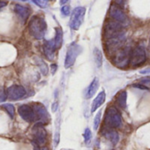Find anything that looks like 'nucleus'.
<instances>
[{"mask_svg": "<svg viewBox=\"0 0 150 150\" xmlns=\"http://www.w3.org/2000/svg\"><path fill=\"white\" fill-rule=\"evenodd\" d=\"M28 30L30 35L37 40H42L47 30V24L43 18L35 16L31 19L28 24Z\"/></svg>", "mask_w": 150, "mask_h": 150, "instance_id": "obj_1", "label": "nucleus"}, {"mask_svg": "<svg viewBox=\"0 0 150 150\" xmlns=\"http://www.w3.org/2000/svg\"><path fill=\"white\" fill-rule=\"evenodd\" d=\"M123 120L121 113L118 111V110L114 106H110L106 112L104 117V125L108 128H120L122 126Z\"/></svg>", "mask_w": 150, "mask_h": 150, "instance_id": "obj_2", "label": "nucleus"}, {"mask_svg": "<svg viewBox=\"0 0 150 150\" xmlns=\"http://www.w3.org/2000/svg\"><path fill=\"white\" fill-rule=\"evenodd\" d=\"M132 50L131 47H124L118 50L113 57L114 65L120 69L126 68L131 62Z\"/></svg>", "mask_w": 150, "mask_h": 150, "instance_id": "obj_3", "label": "nucleus"}, {"mask_svg": "<svg viewBox=\"0 0 150 150\" xmlns=\"http://www.w3.org/2000/svg\"><path fill=\"white\" fill-rule=\"evenodd\" d=\"M81 51H82V48L81 47V45H79L76 42H71L69 45L66 51V56L64 59V68L68 69L71 67Z\"/></svg>", "mask_w": 150, "mask_h": 150, "instance_id": "obj_4", "label": "nucleus"}, {"mask_svg": "<svg viewBox=\"0 0 150 150\" xmlns=\"http://www.w3.org/2000/svg\"><path fill=\"white\" fill-rule=\"evenodd\" d=\"M124 28H125V25H123L117 21H115L113 20L109 21L105 25V33L104 34H105L106 39L109 40V39L125 35Z\"/></svg>", "mask_w": 150, "mask_h": 150, "instance_id": "obj_5", "label": "nucleus"}, {"mask_svg": "<svg viewBox=\"0 0 150 150\" xmlns=\"http://www.w3.org/2000/svg\"><path fill=\"white\" fill-rule=\"evenodd\" d=\"M86 14V8L83 6H78L71 12L69 26L72 30H78L84 21Z\"/></svg>", "mask_w": 150, "mask_h": 150, "instance_id": "obj_6", "label": "nucleus"}, {"mask_svg": "<svg viewBox=\"0 0 150 150\" xmlns=\"http://www.w3.org/2000/svg\"><path fill=\"white\" fill-rule=\"evenodd\" d=\"M146 60V54L144 46L138 45L132 50L131 55V65L132 67H138L142 65Z\"/></svg>", "mask_w": 150, "mask_h": 150, "instance_id": "obj_7", "label": "nucleus"}, {"mask_svg": "<svg viewBox=\"0 0 150 150\" xmlns=\"http://www.w3.org/2000/svg\"><path fill=\"white\" fill-rule=\"evenodd\" d=\"M125 42V35H120L117 37H114L109 40H106V51L110 55H115L118 50L122 49Z\"/></svg>", "mask_w": 150, "mask_h": 150, "instance_id": "obj_8", "label": "nucleus"}, {"mask_svg": "<svg viewBox=\"0 0 150 150\" xmlns=\"http://www.w3.org/2000/svg\"><path fill=\"white\" fill-rule=\"evenodd\" d=\"M32 134L34 138V143L38 146H42L46 143L47 140V132L43 127V125L41 123L35 124L32 128Z\"/></svg>", "mask_w": 150, "mask_h": 150, "instance_id": "obj_9", "label": "nucleus"}, {"mask_svg": "<svg viewBox=\"0 0 150 150\" xmlns=\"http://www.w3.org/2000/svg\"><path fill=\"white\" fill-rule=\"evenodd\" d=\"M110 18L115 21H117L123 25H125L127 23L128 18L126 16V14L125 13V12L123 11V9H121V7H119L117 5H111L110 7Z\"/></svg>", "mask_w": 150, "mask_h": 150, "instance_id": "obj_10", "label": "nucleus"}, {"mask_svg": "<svg viewBox=\"0 0 150 150\" xmlns=\"http://www.w3.org/2000/svg\"><path fill=\"white\" fill-rule=\"evenodd\" d=\"M32 107L35 110L36 118L39 120V123L45 125V124H48L50 122V117L48 110L44 107V105H42L40 103H35Z\"/></svg>", "mask_w": 150, "mask_h": 150, "instance_id": "obj_11", "label": "nucleus"}, {"mask_svg": "<svg viewBox=\"0 0 150 150\" xmlns=\"http://www.w3.org/2000/svg\"><path fill=\"white\" fill-rule=\"evenodd\" d=\"M7 98L11 101H17L23 98L27 92L26 89L20 85H13L6 89Z\"/></svg>", "mask_w": 150, "mask_h": 150, "instance_id": "obj_12", "label": "nucleus"}, {"mask_svg": "<svg viewBox=\"0 0 150 150\" xmlns=\"http://www.w3.org/2000/svg\"><path fill=\"white\" fill-rule=\"evenodd\" d=\"M18 112L20 114V116L22 117V119H24L27 122H34L36 119V116L35 113V110L33 109L32 106L28 105V104H22L19 107Z\"/></svg>", "mask_w": 150, "mask_h": 150, "instance_id": "obj_13", "label": "nucleus"}, {"mask_svg": "<svg viewBox=\"0 0 150 150\" xmlns=\"http://www.w3.org/2000/svg\"><path fill=\"white\" fill-rule=\"evenodd\" d=\"M56 45L54 40L45 41L43 43V52L48 60L52 61L56 57Z\"/></svg>", "mask_w": 150, "mask_h": 150, "instance_id": "obj_14", "label": "nucleus"}, {"mask_svg": "<svg viewBox=\"0 0 150 150\" xmlns=\"http://www.w3.org/2000/svg\"><path fill=\"white\" fill-rule=\"evenodd\" d=\"M103 135L107 139H109L111 142V144H113V145H117L119 140V135H118L117 132H116L114 129H111V128L103 129Z\"/></svg>", "mask_w": 150, "mask_h": 150, "instance_id": "obj_15", "label": "nucleus"}, {"mask_svg": "<svg viewBox=\"0 0 150 150\" xmlns=\"http://www.w3.org/2000/svg\"><path fill=\"white\" fill-rule=\"evenodd\" d=\"M14 12L23 21H26L28 19L31 11L28 6H21V5H15Z\"/></svg>", "mask_w": 150, "mask_h": 150, "instance_id": "obj_16", "label": "nucleus"}, {"mask_svg": "<svg viewBox=\"0 0 150 150\" xmlns=\"http://www.w3.org/2000/svg\"><path fill=\"white\" fill-rule=\"evenodd\" d=\"M106 100V94H105V91H101L97 96L94 99L92 104H91V112H95L96 110H97V109H99L105 102Z\"/></svg>", "mask_w": 150, "mask_h": 150, "instance_id": "obj_17", "label": "nucleus"}, {"mask_svg": "<svg viewBox=\"0 0 150 150\" xmlns=\"http://www.w3.org/2000/svg\"><path fill=\"white\" fill-rule=\"evenodd\" d=\"M99 86H100V82H99V80L97 78H95L92 82L90 83V85L87 88V91H86V95H85V97L86 99H90L92 98L96 93L97 92L98 88H99Z\"/></svg>", "mask_w": 150, "mask_h": 150, "instance_id": "obj_18", "label": "nucleus"}, {"mask_svg": "<svg viewBox=\"0 0 150 150\" xmlns=\"http://www.w3.org/2000/svg\"><path fill=\"white\" fill-rule=\"evenodd\" d=\"M126 100H127V93L126 91H121L117 95L116 103L118 104V106L122 109H125L126 107Z\"/></svg>", "mask_w": 150, "mask_h": 150, "instance_id": "obj_19", "label": "nucleus"}, {"mask_svg": "<svg viewBox=\"0 0 150 150\" xmlns=\"http://www.w3.org/2000/svg\"><path fill=\"white\" fill-rule=\"evenodd\" d=\"M63 30L61 28H56V35L54 38V42H55V45L57 50L59 49L62 45L63 42Z\"/></svg>", "mask_w": 150, "mask_h": 150, "instance_id": "obj_20", "label": "nucleus"}, {"mask_svg": "<svg viewBox=\"0 0 150 150\" xmlns=\"http://www.w3.org/2000/svg\"><path fill=\"white\" fill-rule=\"evenodd\" d=\"M93 56H94V60L95 63L96 64L97 67H102L103 65V54L102 51L98 49V48H95L94 49V52H93Z\"/></svg>", "mask_w": 150, "mask_h": 150, "instance_id": "obj_21", "label": "nucleus"}, {"mask_svg": "<svg viewBox=\"0 0 150 150\" xmlns=\"http://www.w3.org/2000/svg\"><path fill=\"white\" fill-rule=\"evenodd\" d=\"M36 64H37V65L39 66V68H40L42 73L43 75H47V74H48V71H49V68H48V65L46 64V63H45L42 59L36 57Z\"/></svg>", "mask_w": 150, "mask_h": 150, "instance_id": "obj_22", "label": "nucleus"}, {"mask_svg": "<svg viewBox=\"0 0 150 150\" xmlns=\"http://www.w3.org/2000/svg\"><path fill=\"white\" fill-rule=\"evenodd\" d=\"M2 107L4 109H6V110L7 111V113L9 114V116L11 117V118L14 117L15 115V110H14V106L11 103H5L2 105Z\"/></svg>", "mask_w": 150, "mask_h": 150, "instance_id": "obj_23", "label": "nucleus"}, {"mask_svg": "<svg viewBox=\"0 0 150 150\" xmlns=\"http://www.w3.org/2000/svg\"><path fill=\"white\" fill-rule=\"evenodd\" d=\"M139 84L142 85L143 87H145L146 89H149L150 88V77L147 76V77H143L141 79L139 80Z\"/></svg>", "mask_w": 150, "mask_h": 150, "instance_id": "obj_24", "label": "nucleus"}, {"mask_svg": "<svg viewBox=\"0 0 150 150\" xmlns=\"http://www.w3.org/2000/svg\"><path fill=\"white\" fill-rule=\"evenodd\" d=\"M101 117H102V111H98L97 114L96 115L95 118H94V129L97 130L99 125H100V122H101Z\"/></svg>", "mask_w": 150, "mask_h": 150, "instance_id": "obj_25", "label": "nucleus"}, {"mask_svg": "<svg viewBox=\"0 0 150 150\" xmlns=\"http://www.w3.org/2000/svg\"><path fill=\"white\" fill-rule=\"evenodd\" d=\"M32 2L41 8H46L49 5V1L47 0H33Z\"/></svg>", "mask_w": 150, "mask_h": 150, "instance_id": "obj_26", "label": "nucleus"}, {"mask_svg": "<svg viewBox=\"0 0 150 150\" xmlns=\"http://www.w3.org/2000/svg\"><path fill=\"white\" fill-rule=\"evenodd\" d=\"M83 136H84L85 143L88 144V143L90 142V140H91V138H92V132H91V131H90V129H89V128H87V129L85 130Z\"/></svg>", "mask_w": 150, "mask_h": 150, "instance_id": "obj_27", "label": "nucleus"}, {"mask_svg": "<svg viewBox=\"0 0 150 150\" xmlns=\"http://www.w3.org/2000/svg\"><path fill=\"white\" fill-rule=\"evenodd\" d=\"M61 13L64 15V16H68V15H70V13H71V7H70V6H63L62 7H61Z\"/></svg>", "mask_w": 150, "mask_h": 150, "instance_id": "obj_28", "label": "nucleus"}, {"mask_svg": "<svg viewBox=\"0 0 150 150\" xmlns=\"http://www.w3.org/2000/svg\"><path fill=\"white\" fill-rule=\"evenodd\" d=\"M7 99V93L3 87H0V102H5Z\"/></svg>", "mask_w": 150, "mask_h": 150, "instance_id": "obj_29", "label": "nucleus"}, {"mask_svg": "<svg viewBox=\"0 0 150 150\" xmlns=\"http://www.w3.org/2000/svg\"><path fill=\"white\" fill-rule=\"evenodd\" d=\"M50 69H51V73L54 74V73L56 72L57 69V65L56 64H52L50 65Z\"/></svg>", "mask_w": 150, "mask_h": 150, "instance_id": "obj_30", "label": "nucleus"}, {"mask_svg": "<svg viewBox=\"0 0 150 150\" xmlns=\"http://www.w3.org/2000/svg\"><path fill=\"white\" fill-rule=\"evenodd\" d=\"M33 145H34V150H42V148H40V146H38L37 144L33 142Z\"/></svg>", "mask_w": 150, "mask_h": 150, "instance_id": "obj_31", "label": "nucleus"}, {"mask_svg": "<svg viewBox=\"0 0 150 150\" xmlns=\"http://www.w3.org/2000/svg\"><path fill=\"white\" fill-rule=\"evenodd\" d=\"M7 5V2H3V1H0V9L2 7H5Z\"/></svg>", "mask_w": 150, "mask_h": 150, "instance_id": "obj_32", "label": "nucleus"}, {"mask_svg": "<svg viewBox=\"0 0 150 150\" xmlns=\"http://www.w3.org/2000/svg\"><path fill=\"white\" fill-rule=\"evenodd\" d=\"M57 109V103H54L53 105H52V110H53V111H56Z\"/></svg>", "mask_w": 150, "mask_h": 150, "instance_id": "obj_33", "label": "nucleus"}, {"mask_svg": "<svg viewBox=\"0 0 150 150\" xmlns=\"http://www.w3.org/2000/svg\"><path fill=\"white\" fill-rule=\"evenodd\" d=\"M148 72H150V69H146V70H142V71H140V73H143V74H145V73H148Z\"/></svg>", "mask_w": 150, "mask_h": 150, "instance_id": "obj_34", "label": "nucleus"}, {"mask_svg": "<svg viewBox=\"0 0 150 150\" xmlns=\"http://www.w3.org/2000/svg\"><path fill=\"white\" fill-rule=\"evenodd\" d=\"M68 1H67V0H64V1H60V4H66Z\"/></svg>", "mask_w": 150, "mask_h": 150, "instance_id": "obj_35", "label": "nucleus"}, {"mask_svg": "<svg viewBox=\"0 0 150 150\" xmlns=\"http://www.w3.org/2000/svg\"><path fill=\"white\" fill-rule=\"evenodd\" d=\"M42 150H49V149H48L47 147H42Z\"/></svg>", "mask_w": 150, "mask_h": 150, "instance_id": "obj_36", "label": "nucleus"}, {"mask_svg": "<svg viewBox=\"0 0 150 150\" xmlns=\"http://www.w3.org/2000/svg\"><path fill=\"white\" fill-rule=\"evenodd\" d=\"M62 150H72V149H62Z\"/></svg>", "mask_w": 150, "mask_h": 150, "instance_id": "obj_37", "label": "nucleus"}, {"mask_svg": "<svg viewBox=\"0 0 150 150\" xmlns=\"http://www.w3.org/2000/svg\"><path fill=\"white\" fill-rule=\"evenodd\" d=\"M149 48H150V38H149Z\"/></svg>", "mask_w": 150, "mask_h": 150, "instance_id": "obj_38", "label": "nucleus"}]
</instances>
